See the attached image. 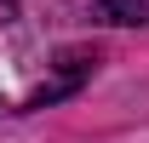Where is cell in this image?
<instances>
[{"label":"cell","instance_id":"6da1fadb","mask_svg":"<svg viewBox=\"0 0 149 143\" xmlns=\"http://www.w3.org/2000/svg\"><path fill=\"white\" fill-rule=\"evenodd\" d=\"M92 63H97L92 52H63V57H57V69H63V80H57V86H40L35 97H29V109H46V103H57V97H69V92H80V80L92 74Z\"/></svg>","mask_w":149,"mask_h":143},{"label":"cell","instance_id":"7a4b0ae2","mask_svg":"<svg viewBox=\"0 0 149 143\" xmlns=\"http://www.w3.org/2000/svg\"><path fill=\"white\" fill-rule=\"evenodd\" d=\"M92 17L120 23V29H126V23H143L149 12H143V0H97V6H92Z\"/></svg>","mask_w":149,"mask_h":143},{"label":"cell","instance_id":"3957f363","mask_svg":"<svg viewBox=\"0 0 149 143\" xmlns=\"http://www.w3.org/2000/svg\"><path fill=\"white\" fill-rule=\"evenodd\" d=\"M17 12H23V0H0V29H6V23H17Z\"/></svg>","mask_w":149,"mask_h":143}]
</instances>
